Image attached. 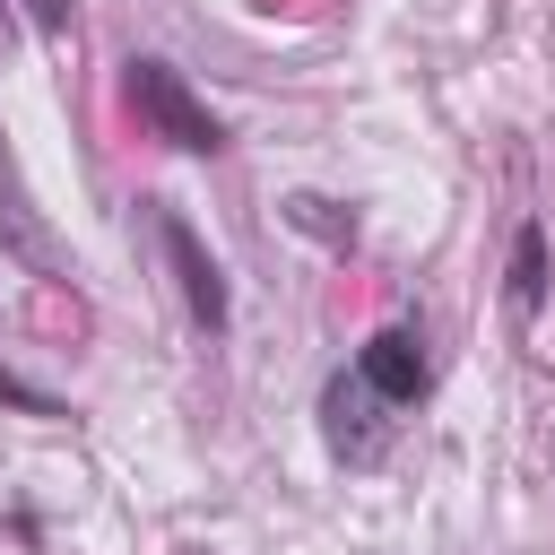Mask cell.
<instances>
[{
    "label": "cell",
    "mask_w": 555,
    "mask_h": 555,
    "mask_svg": "<svg viewBox=\"0 0 555 555\" xmlns=\"http://www.w3.org/2000/svg\"><path fill=\"white\" fill-rule=\"evenodd\" d=\"M121 95H130V113H139L147 139H165V147H182V156H217V147H225V121L191 95V78H182L173 61L130 52V61H121Z\"/></svg>",
    "instance_id": "cell-1"
},
{
    "label": "cell",
    "mask_w": 555,
    "mask_h": 555,
    "mask_svg": "<svg viewBox=\"0 0 555 555\" xmlns=\"http://www.w3.org/2000/svg\"><path fill=\"white\" fill-rule=\"evenodd\" d=\"M147 234H156V251H165V269H173V295H182V312L217 338L225 321H234V286H225V260L199 243V225L182 217V208H165V199H147Z\"/></svg>",
    "instance_id": "cell-2"
},
{
    "label": "cell",
    "mask_w": 555,
    "mask_h": 555,
    "mask_svg": "<svg viewBox=\"0 0 555 555\" xmlns=\"http://www.w3.org/2000/svg\"><path fill=\"white\" fill-rule=\"evenodd\" d=\"M321 442H330V460H347V468H373V460L390 451V399H373V390L356 382V364L321 382Z\"/></svg>",
    "instance_id": "cell-3"
},
{
    "label": "cell",
    "mask_w": 555,
    "mask_h": 555,
    "mask_svg": "<svg viewBox=\"0 0 555 555\" xmlns=\"http://www.w3.org/2000/svg\"><path fill=\"white\" fill-rule=\"evenodd\" d=\"M0 251H9L26 278H69V251H61V234L43 225V208H35L26 173H17V147H9V130H0Z\"/></svg>",
    "instance_id": "cell-4"
},
{
    "label": "cell",
    "mask_w": 555,
    "mask_h": 555,
    "mask_svg": "<svg viewBox=\"0 0 555 555\" xmlns=\"http://www.w3.org/2000/svg\"><path fill=\"white\" fill-rule=\"evenodd\" d=\"M356 382H364L373 399H390V408H416L425 382H434V364H425V330H416V321H382V330L356 347Z\"/></svg>",
    "instance_id": "cell-5"
},
{
    "label": "cell",
    "mask_w": 555,
    "mask_h": 555,
    "mask_svg": "<svg viewBox=\"0 0 555 555\" xmlns=\"http://www.w3.org/2000/svg\"><path fill=\"white\" fill-rule=\"evenodd\" d=\"M503 304H512V321H520V330H529V321H538V304H546V225H538V217H520V234H512Z\"/></svg>",
    "instance_id": "cell-6"
},
{
    "label": "cell",
    "mask_w": 555,
    "mask_h": 555,
    "mask_svg": "<svg viewBox=\"0 0 555 555\" xmlns=\"http://www.w3.org/2000/svg\"><path fill=\"white\" fill-rule=\"evenodd\" d=\"M0 408H17V416H69V408H61L43 382H26L17 364H0Z\"/></svg>",
    "instance_id": "cell-7"
},
{
    "label": "cell",
    "mask_w": 555,
    "mask_h": 555,
    "mask_svg": "<svg viewBox=\"0 0 555 555\" xmlns=\"http://www.w3.org/2000/svg\"><path fill=\"white\" fill-rule=\"evenodd\" d=\"M286 217H295L304 234H321V243H347V234H356V225H347V217H330V199H312V191H304V199H286Z\"/></svg>",
    "instance_id": "cell-8"
},
{
    "label": "cell",
    "mask_w": 555,
    "mask_h": 555,
    "mask_svg": "<svg viewBox=\"0 0 555 555\" xmlns=\"http://www.w3.org/2000/svg\"><path fill=\"white\" fill-rule=\"evenodd\" d=\"M17 17H26L43 43H61V35H69V0H17Z\"/></svg>",
    "instance_id": "cell-9"
}]
</instances>
